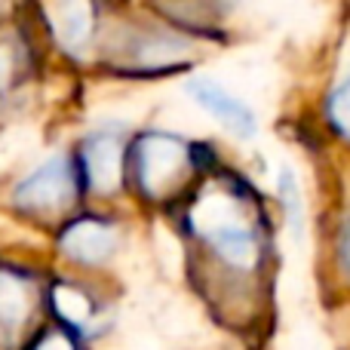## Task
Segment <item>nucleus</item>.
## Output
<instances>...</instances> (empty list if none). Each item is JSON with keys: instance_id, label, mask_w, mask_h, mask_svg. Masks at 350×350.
<instances>
[{"instance_id": "f257e3e1", "label": "nucleus", "mask_w": 350, "mask_h": 350, "mask_svg": "<svg viewBox=\"0 0 350 350\" xmlns=\"http://www.w3.org/2000/svg\"><path fill=\"white\" fill-rule=\"evenodd\" d=\"M243 200L237 191H221L203 197L193 209L191 221L206 246L234 271H255L261 261L258 228L246 218Z\"/></svg>"}, {"instance_id": "f03ea898", "label": "nucleus", "mask_w": 350, "mask_h": 350, "mask_svg": "<svg viewBox=\"0 0 350 350\" xmlns=\"http://www.w3.org/2000/svg\"><path fill=\"white\" fill-rule=\"evenodd\" d=\"M133 172L135 185L148 200H166L197 172L193 145H185L178 135L148 133L133 148Z\"/></svg>"}, {"instance_id": "7ed1b4c3", "label": "nucleus", "mask_w": 350, "mask_h": 350, "mask_svg": "<svg viewBox=\"0 0 350 350\" xmlns=\"http://www.w3.org/2000/svg\"><path fill=\"white\" fill-rule=\"evenodd\" d=\"M77 193V170L65 157H53L18 181L16 206L31 215H55L68 209Z\"/></svg>"}, {"instance_id": "20e7f679", "label": "nucleus", "mask_w": 350, "mask_h": 350, "mask_svg": "<svg viewBox=\"0 0 350 350\" xmlns=\"http://www.w3.org/2000/svg\"><path fill=\"white\" fill-rule=\"evenodd\" d=\"M80 175L98 197H111L123 181V135L117 129H98L80 148Z\"/></svg>"}, {"instance_id": "39448f33", "label": "nucleus", "mask_w": 350, "mask_h": 350, "mask_svg": "<svg viewBox=\"0 0 350 350\" xmlns=\"http://www.w3.org/2000/svg\"><path fill=\"white\" fill-rule=\"evenodd\" d=\"M62 252L71 261H80V265H102L105 258H111L117 246V230L111 221L105 218H77L71 221L59 237Z\"/></svg>"}, {"instance_id": "423d86ee", "label": "nucleus", "mask_w": 350, "mask_h": 350, "mask_svg": "<svg viewBox=\"0 0 350 350\" xmlns=\"http://www.w3.org/2000/svg\"><path fill=\"white\" fill-rule=\"evenodd\" d=\"M187 92L193 96V102H197L200 108L209 111V114L215 117L221 126H228L234 135L249 139V135L255 133V114L240 102V98L230 96L224 86H218L215 80L193 77V80H187Z\"/></svg>"}, {"instance_id": "0eeeda50", "label": "nucleus", "mask_w": 350, "mask_h": 350, "mask_svg": "<svg viewBox=\"0 0 350 350\" xmlns=\"http://www.w3.org/2000/svg\"><path fill=\"white\" fill-rule=\"evenodd\" d=\"M49 22H53V31L59 37V43L68 49V53H80L86 49L92 37V6L86 3H62L46 10Z\"/></svg>"}, {"instance_id": "6e6552de", "label": "nucleus", "mask_w": 350, "mask_h": 350, "mask_svg": "<svg viewBox=\"0 0 350 350\" xmlns=\"http://www.w3.org/2000/svg\"><path fill=\"white\" fill-rule=\"evenodd\" d=\"M53 310L74 329H83L92 323L96 317V304L86 292H80L77 286H68V283H55L53 286Z\"/></svg>"}, {"instance_id": "1a4fd4ad", "label": "nucleus", "mask_w": 350, "mask_h": 350, "mask_svg": "<svg viewBox=\"0 0 350 350\" xmlns=\"http://www.w3.org/2000/svg\"><path fill=\"white\" fill-rule=\"evenodd\" d=\"M31 310V289L28 283L16 277L10 271H0V326L12 329L18 323H25Z\"/></svg>"}, {"instance_id": "9d476101", "label": "nucleus", "mask_w": 350, "mask_h": 350, "mask_svg": "<svg viewBox=\"0 0 350 350\" xmlns=\"http://www.w3.org/2000/svg\"><path fill=\"white\" fill-rule=\"evenodd\" d=\"M326 117L332 123V129L341 135V139L350 142V74L329 92L326 98Z\"/></svg>"}, {"instance_id": "9b49d317", "label": "nucleus", "mask_w": 350, "mask_h": 350, "mask_svg": "<svg viewBox=\"0 0 350 350\" xmlns=\"http://www.w3.org/2000/svg\"><path fill=\"white\" fill-rule=\"evenodd\" d=\"M28 350H77L74 338L68 332H59V329H49V332H40L34 341H31Z\"/></svg>"}, {"instance_id": "f8f14e48", "label": "nucleus", "mask_w": 350, "mask_h": 350, "mask_svg": "<svg viewBox=\"0 0 350 350\" xmlns=\"http://www.w3.org/2000/svg\"><path fill=\"white\" fill-rule=\"evenodd\" d=\"M338 267L350 277V218L345 221V228H341V234H338Z\"/></svg>"}]
</instances>
